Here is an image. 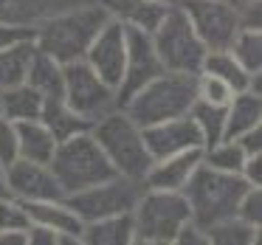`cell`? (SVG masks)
<instances>
[{
    "mask_svg": "<svg viewBox=\"0 0 262 245\" xmlns=\"http://www.w3.org/2000/svg\"><path fill=\"white\" fill-rule=\"evenodd\" d=\"M259 234H262L259 226H251V222H245L237 214L206 228L209 245H254L259 242Z\"/></svg>",
    "mask_w": 262,
    "mask_h": 245,
    "instance_id": "d4e9b609",
    "label": "cell"
},
{
    "mask_svg": "<svg viewBox=\"0 0 262 245\" xmlns=\"http://www.w3.org/2000/svg\"><path fill=\"white\" fill-rule=\"evenodd\" d=\"M259 189L262 186H251L248 192L243 194V200H239V206H237V217H243L245 222L262 228V192Z\"/></svg>",
    "mask_w": 262,
    "mask_h": 245,
    "instance_id": "d6a6232c",
    "label": "cell"
},
{
    "mask_svg": "<svg viewBox=\"0 0 262 245\" xmlns=\"http://www.w3.org/2000/svg\"><path fill=\"white\" fill-rule=\"evenodd\" d=\"M29 226H31L29 211H26V206L17 197H12V194L0 197V234L3 231H29Z\"/></svg>",
    "mask_w": 262,
    "mask_h": 245,
    "instance_id": "f546056e",
    "label": "cell"
},
{
    "mask_svg": "<svg viewBox=\"0 0 262 245\" xmlns=\"http://www.w3.org/2000/svg\"><path fill=\"white\" fill-rule=\"evenodd\" d=\"M3 172H6L9 194L17 197L20 203L65 197L62 186H59L57 175L51 172V166H48V164H37V161L17 158V161H12L9 166H3Z\"/></svg>",
    "mask_w": 262,
    "mask_h": 245,
    "instance_id": "7c38bea8",
    "label": "cell"
},
{
    "mask_svg": "<svg viewBox=\"0 0 262 245\" xmlns=\"http://www.w3.org/2000/svg\"><path fill=\"white\" fill-rule=\"evenodd\" d=\"M141 132H144V144H147L152 161L175 155V152H186V149H203V136H200L198 124L192 121L189 113L141 127Z\"/></svg>",
    "mask_w": 262,
    "mask_h": 245,
    "instance_id": "4fadbf2b",
    "label": "cell"
},
{
    "mask_svg": "<svg viewBox=\"0 0 262 245\" xmlns=\"http://www.w3.org/2000/svg\"><path fill=\"white\" fill-rule=\"evenodd\" d=\"M175 242H178V245H209V239H206V231L198 226V222L186 220V222L181 226V231H178Z\"/></svg>",
    "mask_w": 262,
    "mask_h": 245,
    "instance_id": "d590c367",
    "label": "cell"
},
{
    "mask_svg": "<svg viewBox=\"0 0 262 245\" xmlns=\"http://www.w3.org/2000/svg\"><path fill=\"white\" fill-rule=\"evenodd\" d=\"M189 116H192V121L198 124L200 136H203V147L217 144L226 136V104H209V102L194 99Z\"/></svg>",
    "mask_w": 262,
    "mask_h": 245,
    "instance_id": "4316f807",
    "label": "cell"
},
{
    "mask_svg": "<svg viewBox=\"0 0 262 245\" xmlns=\"http://www.w3.org/2000/svg\"><path fill=\"white\" fill-rule=\"evenodd\" d=\"M206 51H226L239 31V14L228 0H178Z\"/></svg>",
    "mask_w": 262,
    "mask_h": 245,
    "instance_id": "30bf717a",
    "label": "cell"
},
{
    "mask_svg": "<svg viewBox=\"0 0 262 245\" xmlns=\"http://www.w3.org/2000/svg\"><path fill=\"white\" fill-rule=\"evenodd\" d=\"M102 6L107 9V14L116 23L152 34L172 3H164V0H102Z\"/></svg>",
    "mask_w": 262,
    "mask_h": 245,
    "instance_id": "e0dca14e",
    "label": "cell"
},
{
    "mask_svg": "<svg viewBox=\"0 0 262 245\" xmlns=\"http://www.w3.org/2000/svg\"><path fill=\"white\" fill-rule=\"evenodd\" d=\"M0 245H29V239H26V231H3Z\"/></svg>",
    "mask_w": 262,
    "mask_h": 245,
    "instance_id": "f35d334b",
    "label": "cell"
},
{
    "mask_svg": "<svg viewBox=\"0 0 262 245\" xmlns=\"http://www.w3.org/2000/svg\"><path fill=\"white\" fill-rule=\"evenodd\" d=\"M200 71H206V74L223 79L234 93H243V91L262 93V74H248V71H245L228 51H209Z\"/></svg>",
    "mask_w": 262,
    "mask_h": 245,
    "instance_id": "ac0fdd59",
    "label": "cell"
},
{
    "mask_svg": "<svg viewBox=\"0 0 262 245\" xmlns=\"http://www.w3.org/2000/svg\"><path fill=\"white\" fill-rule=\"evenodd\" d=\"M31 54H34V42L31 40L14 42L9 48H0V91L26 82V71H29Z\"/></svg>",
    "mask_w": 262,
    "mask_h": 245,
    "instance_id": "484cf974",
    "label": "cell"
},
{
    "mask_svg": "<svg viewBox=\"0 0 262 245\" xmlns=\"http://www.w3.org/2000/svg\"><path fill=\"white\" fill-rule=\"evenodd\" d=\"M124 42H127V54H124V74H121V82L116 87V104L124 107L127 99L136 91H141L152 76H158L161 62L158 54L152 48V37L141 29H130L124 26Z\"/></svg>",
    "mask_w": 262,
    "mask_h": 245,
    "instance_id": "8fae6325",
    "label": "cell"
},
{
    "mask_svg": "<svg viewBox=\"0 0 262 245\" xmlns=\"http://www.w3.org/2000/svg\"><path fill=\"white\" fill-rule=\"evenodd\" d=\"M110 20L107 9L102 3H85V6L68 9V12L42 17L34 23V48L54 57L57 62L68 65L76 59H85V51L91 48L93 37L104 29Z\"/></svg>",
    "mask_w": 262,
    "mask_h": 245,
    "instance_id": "6da1fadb",
    "label": "cell"
},
{
    "mask_svg": "<svg viewBox=\"0 0 262 245\" xmlns=\"http://www.w3.org/2000/svg\"><path fill=\"white\" fill-rule=\"evenodd\" d=\"M141 192H144V183L113 175L107 181L96 183V186H88L82 192L65 194V203L79 214L82 222H93V220H102V217L133 211V206L141 197Z\"/></svg>",
    "mask_w": 262,
    "mask_h": 245,
    "instance_id": "9c48e42d",
    "label": "cell"
},
{
    "mask_svg": "<svg viewBox=\"0 0 262 245\" xmlns=\"http://www.w3.org/2000/svg\"><path fill=\"white\" fill-rule=\"evenodd\" d=\"M29 211L31 226H42L51 228V231L62 234L68 239V245H82V228L85 222L79 220L74 209L65 203V197L59 200H34V203H23Z\"/></svg>",
    "mask_w": 262,
    "mask_h": 245,
    "instance_id": "9a60e30c",
    "label": "cell"
},
{
    "mask_svg": "<svg viewBox=\"0 0 262 245\" xmlns=\"http://www.w3.org/2000/svg\"><path fill=\"white\" fill-rule=\"evenodd\" d=\"M248 189L251 183L239 172H223L200 161V166L192 172V177L186 181V186L181 192L189 203L192 222H198L206 231L214 222L237 214V206Z\"/></svg>",
    "mask_w": 262,
    "mask_h": 245,
    "instance_id": "7a4b0ae2",
    "label": "cell"
},
{
    "mask_svg": "<svg viewBox=\"0 0 262 245\" xmlns=\"http://www.w3.org/2000/svg\"><path fill=\"white\" fill-rule=\"evenodd\" d=\"M62 102L91 124L119 107L116 87H110L85 59L62 65Z\"/></svg>",
    "mask_w": 262,
    "mask_h": 245,
    "instance_id": "ba28073f",
    "label": "cell"
},
{
    "mask_svg": "<svg viewBox=\"0 0 262 245\" xmlns=\"http://www.w3.org/2000/svg\"><path fill=\"white\" fill-rule=\"evenodd\" d=\"M152 48L158 54V62L164 71H178V74H200L206 59V46L200 42V37L194 34L192 23L186 20V14L181 12L178 3H172L166 9L164 20L155 26L152 34Z\"/></svg>",
    "mask_w": 262,
    "mask_h": 245,
    "instance_id": "52a82bcc",
    "label": "cell"
},
{
    "mask_svg": "<svg viewBox=\"0 0 262 245\" xmlns=\"http://www.w3.org/2000/svg\"><path fill=\"white\" fill-rule=\"evenodd\" d=\"M26 85L34 87L42 96V102L62 99V62H57L54 57L34 48V54L29 59V71H26Z\"/></svg>",
    "mask_w": 262,
    "mask_h": 245,
    "instance_id": "d6986e66",
    "label": "cell"
},
{
    "mask_svg": "<svg viewBox=\"0 0 262 245\" xmlns=\"http://www.w3.org/2000/svg\"><path fill=\"white\" fill-rule=\"evenodd\" d=\"M226 51L231 54L248 74H262V31L239 29Z\"/></svg>",
    "mask_w": 262,
    "mask_h": 245,
    "instance_id": "83f0119b",
    "label": "cell"
},
{
    "mask_svg": "<svg viewBox=\"0 0 262 245\" xmlns=\"http://www.w3.org/2000/svg\"><path fill=\"white\" fill-rule=\"evenodd\" d=\"M17 127V149L20 158L26 161H37V164H48L57 149V138L54 132L42 124L40 119H29V121H14Z\"/></svg>",
    "mask_w": 262,
    "mask_h": 245,
    "instance_id": "ffe728a7",
    "label": "cell"
},
{
    "mask_svg": "<svg viewBox=\"0 0 262 245\" xmlns=\"http://www.w3.org/2000/svg\"><path fill=\"white\" fill-rule=\"evenodd\" d=\"M234 141H237L239 147L245 149V155H256V152H262V124L251 127L248 132H243V136L234 138Z\"/></svg>",
    "mask_w": 262,
    "mask_h": 245,
    "instance_id": "74e56055",
    "label": "cell"
},
{
    "mask_svg": "<svg viewBox=\"0 0 262 245\" xmlns=\"http://www.w3.org/2000/svg\"><path fill=\"white\" fill-rule=\"evenodd\" d=\"M203 164L223 172H239L245 164V149L234 138H220L217 144L203 147Z\"/></svg>",
    "mask_w": 262,
    "mask_h": 245,
    "instance_id": "f1b7e54d",
    "label": "cell"
},
{
    "mask_svg": "<svg viewBox=\"0 0 262 245\" xmlns=\"http://www.w3.org/2000/svg\"><path fill=\"white\" fill-rule=\"evenodd\" d=\"M239 175L251 183V186H262V152L245 155V164L239 169Z\"/></svg>",
    "mask_w": 262,
    "mask_h": 245,
    "instance_id": "8d00e7d4",
    "label": "cell"
},
{
    "mask_svg": "<svg viewBox=\"0 0 262 245\" xmlns=\"http://www.w3.org/2000/svg\"><path fill=\"white\" fill-rule=\"evenodd\" d=\"M20 158L17 149V127L12 119L0 116V166H9L12 161Z\"/></svg>",
    "mask_w": 262,
    "mask_h": 245,
    "instance_id": "1f68e13d",
    "label": "cell"
},
{
    "mask_svg": "<svg viewBox=\"0 0 262 245\" xmlns=\"http://www.w3.org/2000/svg\"><path fill=\"white\" fill-rule=\"evenodd\" d=\"M48 166L57 175L62 194L82 192V189L96 186V183L116 175L113 164L102 152L96 138L91 136V130L79 132V136H71L65 141H57V149H54Z\"/></svg>",
    "mask_w": 262,
    "mask_h": 245,
    "instance_id": "8992f818",
    "label": "cell"
},
{
    "mask_svg": "<svg viewBox=\"0 0 262 245\" xmlns=\"http://www.w3.org/2000/svg\"><path fill=\"white\" fill-rule=\"evenodd\" d=\"M234 96V91L226 85L223 79L200 71L198 74V99L200 102H209V104H228Z\"/></svg>",
    "mask_w": 262,
    "mask_h": 245,
    "instance_id": "4dcf8cb0",
    "label": "cell"
},
{
    "mask_svg": "<svg viewBox=\"0 0 262 245\" xmlns=\"http://www.w3.org/2000/svg\"><path fill=\"white\" fill-rule=\"evenodd\" d=\"M9 194V186H6V172H3V166H0V197H6Z\"/></svg>",
    "mask_w": 262,
    "mask_h": 245,
    "instance_id": "ab89813d",
    "label": "cell"
},
{
    "mask_svg": "<svg viewBox=\"0 0 262 245\" xmlns=\"http://www.w3.org/2000/svg\"><path fill=\"white\" fill-rule=\"evenodd\" d=\"M256 124H262V93H234L231 102L226 104V136L223 138H239Z\"/></svg>",
    "mask_w": 262,
    "mask_h": 245,
    "instance_id": "44dd1931",
    "label": "cell"
},
{
    "mask_svg": "<svg viewBox=\"0 0 262 245\" xmlns=\"http://www.w3.org/2000/svg\"><path fill=\"white\" fill-rule=\"evenodd\" d=\"M203 161V149H186V152H175L166 158L152 161L149 172L144 175V186L147 189H169V192H181L192 172Z\"/></svg>",
    "mask_w": 262,
    "mask_h": 245,
    "instance_id": "2e32d148",
    "label": "cell"
},
{
    "mask_svg": "<svg viewBox=\"0 0 262 245\" xmlns=\"http://www.w3.org/2000/svg\"><path fill=\"white\" fill-rule=\"evenodd\" d=\"M40 121L54 132L57 141H65L71 136H79V132H88L91 130V121L82 119L79 113L68 107L62 99H54V102H42V113H40Z\"/></svg>",
    "mask_w": 262,
    "mask_h": 245,
    "instance_id": "cb8c5ba5",
    "label": "cell"
},
{
    "mask_svg": "<svg viewBox=\"0 0 262 245\" xmlns=\"http://www.w3.org/2000/svg\"><path fill=\"white\" fill-rule=\"evenodd\" d=\"M26 239H29V245H68V239L62 234L51 231V228H42V226H29Z\"/></svg>",
    "mask_w": 262,
    "mask_h": 245,
    "instance_id": "e575fe53",
    "label": "cell"
},
{
    "mask_svg": "<svg viewBox=\"0 0 262 245\" xmlns=\"http://www.w3.org/2000/svg\"><path fill=\"white\" fill-rule=\"evenodd\" d=\"M198 99V74H178V71H161L158 76L147 82L141 91H136L124 110L138 127H149L166 119H178L192 110Z\"/></svg>",
    "mask_w": 262,
    "mask_h": 245,
    "instance_id": "3957f363",
    "label": "cell"
},
{
    "mask_svg": "<svg viewBox=\"0 0 262 245\" xmlns=\"http://www.w3.org/2000/svg\"><path fill=\"white\" fill-rule=\"evenodd\" d=\"M82 245H133L130 211L85 222V228H82Z\"/></svg>",
    "mask_w": 262,
    "mask_h": 245,
    "instance_id": "7402d4cb",
    "label": "cell"
},
{
    "mask_svg": "<svg viewBox=\"0 0 262 245\" xmlns=\"http://www.w3.org/2000/svg\"><path fill=\"white\" fill-rule=\"evenodd\" d=\"M124 54H127L124 26L110 17L107 23H104V29L93 37L91 48L85 51V62L91 65L110 87H119L121 74H124Z\"/></svg>",
    "mask_w": 262,
    "mask_h": 245,
    "instance_id": "5bb4252c",
    "label": "cell"
},
{
    "mask_svg": "<svg viewBox=\"0 0 262 245\" xmlns=\"http://www.w3.org/2000/svg\"><path fill=\"white\" fill-rule=\"evenodd\" d=\"M34 37L31 23H12V20H0V48H9L14 42H23Z\"/></svg>",
    "mask_w": 262,
    "mask_h": 245,
    "instance_id": "836d02e7",
    "label": "cell"
},
{
    "mask_svg": "<svg viewBox=\"0 0 262 245\" xmlns=\"http://www.w3.org/2000/svg\"><path fill=\"white\" fill-rule=\"evenodd\" d=\"M133 217V245H172L189 214V203L183 192L169 189H147L136 200Z\"/></svg>",
    "mask_w": 262,
    "mask_h": 245,
    "instance_id": "5b68a950",
    "label": "cell"
},
{
    "mask_svg": "<svg viewBox=\"0 0 262 245\" xmlns=\"http://www.w3.org/2000/svg\"><path fill=\"white\" fill-rule=\"evenodd\" d=\"M91 136L96 138V144L102 147V152L107 155V161L113 164L116 175L130 177V181L144 183V175L152 166V155H149L147 144H144V132L130 116L121 107L110 110L107 116L93 121Z\"/></svg>",
    "mask_w": 262,
    "mask_h": 245,
    "instance_id": "277c9868",
    "label": "cell"
},
{
    "mask_svg": "<svg viewBox=\"0 0 262 245\" xmlns=\"http://www.w3.org/2000/svg\"><path fill=\"white\" fill-rule=\"evenodd\" d=\"M164 3H178V0H164Z\"/></svg>",
    "mask_w": 262,
    "mask_h": 245,
    "instance_id": "b9f144b4",
    "label": "cell"
},
{
    "mask_svg": "<svg viewBox=\"0 0 262 245\" xmlns=\"http://www.w3.org/2000/svg\"><path fill=\"white\" fill-rule=\"evenodd\" d=\"M42 113V96L31 85L20 82L14 87L0 91V116H6L12 121H29L40 119Z\"/></svg>",
    "mask_w": 262,
    "mask_h": 245,
    "instance_id": "603a6c76",
    "label": "cell"
},
{
    "mask_svg": "<svg viewBox=\"0 0 262 245\" xmlns=\"http://www.w3.org/2000/svg\"><path fill=\"white\" fill-rule=\"evenodd\" d=\"M234 9H243V6H251V3H259V0H228Z\"/></svg>",
    "mask_w": 262,
    "mask_h": 245,
    "instance_id": "60d3db41",
    "label": "cell"
}]
</instances>
